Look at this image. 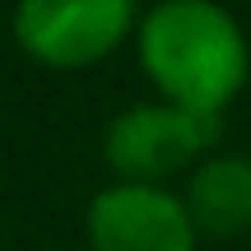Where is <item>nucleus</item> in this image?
Returning a JSON list of instances; mask_svg holds the SVG:
<instances>
[{"label":"nucleus","mask_w":251,"mask_h":251,"mask_svg":"<svg viewBox=\"0 0 251 251\" xmlns=\"http://www.w3.org/2000/svg\"><path fill=\"white\" fill-rule=\"evenodd\" d=\"M224 117L186 112L177 102H135L121 107L102 130V158L117 172V181H144V186H168V177L196 168L219 140Z\"/></svg>","instance_id":"3"},{"label":"nucleus","mask_w":251,"mask_h":251,"mask_svg":"<svg viewBox=\"0 0 251 251\" xmlns=\"http://www.w3.org/2000/svg\"><path fill=\"white\" fill-rule=\"evenodd\" d=\"M140 14V0H14L9 33L37 65L89 70L130 42Z\"/></svg>","instance_id":"2"},{"label":"nucleus","mask_w":251,"mask_h":251,"mask_svg":"<svg viewBox=\"0 0 251 251\" xmlns=\"http://www.w3.org/2000/svg\"><path fill=\"white\" fill-rule=\"evenodd\" d=\"M135 51L163 102L224 117L251 79V42L219 0H153L140 14Z\"/></svg>","instance_id":"1"},{"label":"nucleus","mask_w":251,"mask_h":251,"mask_svg":"<svg viewBox=\"0 0 251 251\" xmlns=\"http://www.w3.org/2000/svg\"><path fill=\"white\" fill-rule=\"evenodd\" d=\"M200 237H242L251 233V158L247 153H205L191 168L181 191Z\"/></svg>","instance_id":"5"},{"label":"nucleus","mask_w":251,"mask_h":251,"mask_svg":"<svg viewBox=\"0 0 251 251\" xmlns=\"http://www.w3.org/2000/svg\"><path fill=\"white\" fill-rule=\"evenodd\" d=\"M89 251H200V233L172 186L112 181L84 209Z\"/></svg>","instance_id":"4"}]
</instances>
